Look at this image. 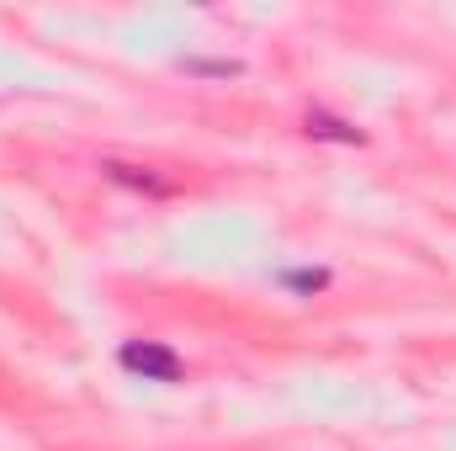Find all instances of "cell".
I'll list each match as a JSON object with an SVG mask.
<instances>
[{
  "label": "cell",
  "instance_id": "6da1fadb",
  "mask_svg": "<svg viewBox=\"0 0 456 451\" xmlns=\"http://www.w3.org/2000/svg\"><path fill=\"white\" fill-rule=\"evenodd\" d=\"M117 361H122V372H133V377H143V382H181V377H186L181 356H175L165 340H122Z\"/></svg>",
  "mask_w": 456,
  "mask_h": 451
},
{
  "label": "cell",
  "instance_id": "7a4b0ae2",
  "mask_svg": "<svg viewBox=\"0 0 456 451\" xmlns=\"http://www.w3.org/2000/svg\"><path fill=\"white\" fill-rule=\"evenodd\" d=\"M102 176L117 186H133V192H149V197H170V181L154 176L149 165H127V160H102Z\"/></svg>",
  "mask_w": 456,
  "mask_h": 451
},
{
  "label": "cell",
  "instance_id": "3957f363",
  "mask_svg": "<svg viewBox=\"0 0 456 451\" xmlns=\"http://www.w3.org/2000/svg\"><path fill=\"white\" fill-rule=\"evenodd\" d=\"M303 133H308V138H324V144H366V133H361L350 117H335V112H324V107H308Z\"/></svg>",
  "mask_w": 456,
  "mask_h": 451
},
{
  "label": "cell",
  "instance_id": "277c9868",
  "mask_svg": "<svg viewBox=\"0 0 456 451\" xmlns=\"http://www.w3.org/2000/svg\"><path fill=\"white\" fill-rule=\"evenodd\" d=\"M276 282H281L287 292H297V298H314V292L330 287V271H324V266H287V271H276Z\"/></svg>",
  "mask_w": 456,
  "mask_h": 451
},
{
  "label": "cell",
  "instance_id": "5b68a950",
  "mask_svg": "<svg viewBox=\"0 0 456 451\" xmlns=\"http://www.w3.org/2000/svg\"><path fill=\"white\" fill-rule=\"evenodd\" d=\"M181 70H186V75H213V80H233V75H244L239 59H181Z\"/></svg>",
  "mask_w": 456,
  "mask_h": 451
}]
</instances>
